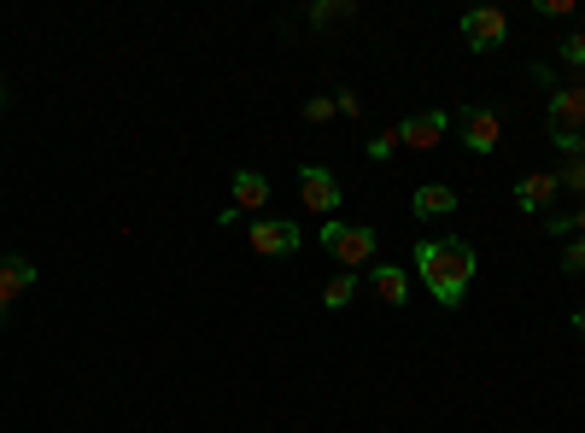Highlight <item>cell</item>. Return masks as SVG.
I'll list each match as a JSON object with an SVG mask.
<instances>
[{"label":"cell","mask_w":585,"mask_h":433,"mask_svg":"<svg viewBox=\"0 0 585 433\" xmlns=\"http://www.w3.org/2000/svg\"><path fill=\"white\" fill-rule=\"evenodd\" d=\"M474 270H480L474 240H463V235L415 240V276H422V287L433 293V305H445V311H456V305L469 299V281H474Z\"/></svg>","instance_id":"cell-1"},{"label":"cell","mask_w":585,"mask_h":433,"mask_svg":"<svg viewBox=\"0 0 585 433\" xmlns=\"http://www.w3.org/2000/svg\"><path fill=\"white\" fill-rule=\"evenodd\" d=\"M317 240L340 270H363V264H374V252H381V235H374L369 223H340V217H328Z\"/></svg>","instance_id":"cell-2"},{"label":"cell","mask_w":585,"mask_h":433,"mask_svg":"<svg viewBox=\"0 0 585 433\" xmlns=\"http://www.w3.org/2000/svg\"><path fill=\"white\" fill-rule=\"evenodd\" d=\"M545 130H551V147L562 153H585V89L574 82V89H556L551 106H545Z\"/></svg>","instance_id":"cell-3"},{"label":"cell","mask_w":585,"mask_h":433,"mask_svg":"<svg viewBox=\"0 0 585 433\" xmlns=\"http://www.w3.org/2000/svg\"><path fill=\"white\" fill-rule=\"evenodd\" d=\"M246 246H253L258 258H292L305 246V229L292 217H258L253 229H246Z\"/></svg>","instance_id":"cell-4"},{"label":"cell","mask_w":585,"mask_h":433,"mask_svg":"<svg viewBox=\"0 0 585 433\" xmlns=\"http://www.w3.org/2000/svg\"><path fill=\"white\" fill-rule=\"evenodd\" d=\"M451 123L463 130V147H469L474 158H492V153H497V141H504V117H497L492 106H463Z\"/></svg>","instance_id":"cell-5"},{"label":"cell","mask_w":585,"mask_h":433,"mask_svg":"<svg viewBox=\"0 0 585 433\" xmlns=\"http://www.w3.org/2000/svg\"><path fill=\"white\" fill-rule=\"evenodd\" d=\"M463 41L474 53H497L510 41V18L497 12V7H474V12H463Z\"/></svg>","instance_id":"cell-6"},{"label":"cell","mask_w":585,"mask_h":433,"mask_svg":"<svg viewBox=\"0 0 585 433\" xmlns=\"http://www.w3.org/2000/svg\"><path fill=\"white\" fill-rule=\"evenodd\" d=\"M299 199L310 205V212L333 217V212H340V176L322 171V164H305V171H299Z\"/></svg>","instance_id":"cell-7"},{"label":"cell","mask_w":585,"mask_h":433,"mask_svg":"<svg viewBox=\"0 0 585 433\" xmlns=\"http://www.w3.org/2000/svg\"><path fill=\"white\" fill-rule=\"evenodd\" d=\"M556 194H562L556 171H533V176H521V182H515V205H521V217H551Z\"/></svg>","instance_id":"cell-8"},{"label":"cell","mask_w":585,"mask_h":433,"mask_svg":"<svg viewBox=\"0 0 585 433\" xmlns=\"http://www.w3.org/2000/svg\"><path fill=\"white\" fill-rule=\"evenodd\" d=\"M445 130H451V112H410L399 123V141L415 147V153H433L439 141H445Z\"/></svg>","instance_id":"cell-9"},{"label":"cell","mask_w":585,"mask_h":433,"mask_svg":"<svg viewBox=\"0 0 585 433\" xmlns=\"http://www.w3.org/2000/svg\"><path fill=\"white\" fill-rule=\"evenodd\" d=\"M30 281H35V264H30V258H12V252L0 258V322H7L12 305L30 293Z\"/></svg>","instance_id":"cell-10"},{"label":"cell","mask_w":585,"mask_h":433,"mask_svg":"<svg viewBox=\"0 0 585 433\" xmlns=\"http://www.w3.org/2000/svg\"><path fill=\"white\" fill-rule=\"evenodd\" d=\"M410 212L422 217V223L451 217V212H456V188H445V182H422V188H415V199H410Z\"/></svg>","instance_id":"cell-11"},{"label":"cell","mask_w":585,"mask_h":433,"mask_svg":"<svg viewBox=\"0 0 585 433\" xmlns=\"http://www.w3.org/2000/svg\"><path fill=\"white\" fill-rule=\"evenodd\" d=\"M228 188H235V212H264L269 205V182H264V171H235V182H228Z\"/></svg>","instance_id":"cell-12"},{"label":"cell","mask_w":585,"mask_h":433,"mask_svg":"<svg viewBox=\"0 0 585 433\" xmlns=\"http://www.w3.org/2000/svg\"><path fill=\"white\" fill-rule=\"evenodd\" d=\"M369 287L381 293V305H392V311H399V305L410 299V276L399 270V264H374V270H369Z\"/></svg>","instance_id":"cell-13"},{"label":"cell","mask_w":585,"mask_h":433,"mask_svg":"<svg viewBox=\"0 0 585 433\" xmlns=\"http://www.w3.org/2000/svg\"><path fill=\"white\" fill-rule=\"evenodd\" d=\"M346 18H358V0H317V7H310V24L317 30H333V24H346Z\"/></svg>","instance_id":"cell-14"},{"label":"cell","mask_w":585,"mask_h":433,"mask_svg":"<svg viewBox=\"0 0 585 433\" xmlns=\"http://www.w3.org/2000/svg\"><path fill=\"white\" fill-rule=\"evenodd\" d=\"M351 299H358V276H351V270H340V276L322 287V305H328V311H346Z\"/></svg>","instance_id":"cell-15"},{"label":"cell","mask_w":585,"mask_h":433,"mask_svg":"<svg viewBox=\"0 0 585 433\" xmlns=\"http://www.w3.org/2000/svg\"><path fill=\"white\" fill-rule=\"evenodd\" d=\"M399 147H404V141H399V130H381V135H369V147H363V153H369L374 164H387Z\"/></svg>","instance_id":"cell-16"},{"label":"cell","mask_w":585,"mask_h":433,"mask_svg":"<svg viewBox=\"0 0 585 433\" xmlns=\"http://www.w3.org/2000/svg\"><path fill=\"white\" fill-rule=\"evenodd\" d=\"M556 182H562V188H579V194H585V153H574V158H562V171H556Z\"/></svg>","instance_id":"cell-17"},{"label":"cell","mask_w":585,"mask_h":433,"mask_svg":"<svg viewBox=\"0 0 585 433\" xmlns=\"http://www.w3.org/2000/svg\"><path fill=\"white\" fill-rule=\"evenodd\" d=\"M556 59H562V65H574V71H585V30H574L568 41H562Z\"/></svg>","instance_id":"cell-18"},{"label":"cell","mask_w":585,"mask_h":433,"mask_svg":"<svg viewBox=\"0 0 585 433\" xmlns=\"http://www.w3.org/2000/svg\"><path fill=\"white\" fill-rule=\"evenodd\" d=\"M562 270L585 281V240H568V246H562Z\"/></svg>","instance_id":"cell-19"},{"label":"cell","mask_w":585,"mask_h":433,"mask_svg":"<svg viewBox=\"0 0 585 433\" xmlns=\"http://www.w3.org/2000/svg\"><path fill=\"white\" fill-rule=\"evenodd\" d=\"M333 112H340V106H333V94H317V100H305V123H328Z\"/></svg>","instance_id":"cell-20"},{"label":"cell","mask_w":585,"mask_h":433,"mask_svg":"<svg viewBox=\"0 0 585 433\" xmlns=\"http://www.w3.org/2000/svg\"><path fill=\"white\" fill-rule=\"evenodd\" d=\"M333 106H340V117H358V112H363V100L351 94V89H340V94H333Z\"/></svg>","instance_id":"cell-21"},{"label":"cell","mask_w":585,"mask_h":433,"mask_svg":"<svg viewBox=\"0 0 585 433\" xmlns=\"http://www.w3.org/2000/svg\"><path fill=\"white\" fill-rule=\"evenodd\" d=\"M538 12L545 18H574V0H538Z\"/></svg>","instance_id":"cell-22"},{"label":"cell","mask_w":585,"mask_h":433,"mask_svg":"<svg viewBox=\"0 0 585 433\" xmlns=\"http://www.w3.org/2000/svg\"><path fill=\"white\" fill-rule=\"evenodd\" d=\"M568 223H574V240H585V205H579V212H574Z\"/></svg>","instance_id":"cell-23"},{"label":"cell","mask_w":585,"mask_h":433,"mask_svg":"<svg viewBox=\"0 0 585 433\" xmlns=\"http://www.w3.org/2000/svg\"><path fill=\"white\" fill-rule=\"evenodd\" d=\"M574 334L585 340V305H579V311H574Z\"/></svg>","instance_id":"cell-24"},{"label":"cell","mask_w":585,"mask_h":433,"mask_svg":"<svg viewBox=\"0 0 585 433\" xmlns=\"http://www.w3.org/2000/svg\"><path fill=\"white\" fill-rule=\"evenodd\" d=\"M7 100H12V89H7V76H0V112H7Z\"/></svg>","instance_id":"cell-25"},{"label":"cell","mask_w":585,"mask_h":433,"mask_svg":"<svg viewBox=\"0 0 585 433\" xmlns=\"http://www.w3.org/2000/svg\"><path fill=\"white\" fill-rule=\"evenodd\" d=\"M579 89H585V71H579Z\"/></svg>","instance_id":"cell-26"}]
</instances>
